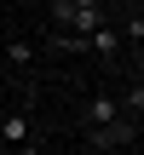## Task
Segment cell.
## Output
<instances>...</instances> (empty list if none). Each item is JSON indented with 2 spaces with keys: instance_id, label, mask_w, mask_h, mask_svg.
I'll return each instance as SVG.
<instances>
[{
  "instance_id": "6",
  "label": "cell",
  "mask_w": 144,
  "mask_h": 155,
  "mask_svg": "<svg viewBox=\"0 0 144 155\" xmlns=\"http://www.w3.org/2000/svg\"><path fill=\"white\" fill-rule=\"evenodd\" d=\"M17 155H40V144H35V138H23V150H17Z\"/></svg>"
},
{
  "instance_id": "7",
  "label": "cell",
  "mask_w": 144,
  "mask_h": 155,
  "mask_svg": "<svg viewBox=\"0 0 144 155\" xmlns=\"http://www.w3.org/2000/svg\"><path fill=\"white\" fill-rule=\"evenodd\" d=\"M133 40H139V46H144V17H133Z\"/></svg>"
},
{
  "instance_id": "5",
  "label": "cell",
  "mask_w": 144,
  "mask_h": 155,
  "mask_svg": "<svg viewBox=\"0 0 144 155\" xmlns=\"http://www.w3.org/2000/svg\"><path fill=\"white\" fill-rule=\"evenodd\" d=\"M6 58H12L17 69H29V63H35V46H23V40H12V46H6Z\"/></svg>"
},
{
  "instance_id": "2",
  "label": "cell",
  "mask_w": 144,
  "mask_h": 155,
  "mask_svg": "<svg viewBox=\"0 0 144 155\" xmlns=\"http://www.w3.org/2000/svg\"><path fill=\"white\" fill-rule=\"evenodd\" d=\"M87 121H92V127H110V121H121V98H92Z\"/></svg>"
},
{
  "instance_id": "8",
  "label": "cell",
  "mask_w": 144,
  "mask_h": 155,
  "mask_svg": "<svg viewBox=\"0 0 144 155\" xmlns=\"http://www.w3.org/2000/svg\"><path fill=\"white\" fill-rule=\"evenodd\" d=\"M69 6H75V12H81V6H98V0H69Z\"/></svg>"
},
{
  "instance_id": "1",
  "label": "cell",
  "mask_w": 144,
  "mask_h": 155,
  "mask_svg": "<svg viewBox=\"0 0 144 155\" xmlns=\"http://www.w3.org/2000/svg\"><path fill=\"white\" fill-rule=\"evenodd\" d=\"M139 132L127 127V121H110V127H92V150H121V144H133Z\"/></svg>"
},
{
  "instance_id": "4",
  "label": "cell",
  "mask_w": 144,
  "mask_h": 155,
  "mask_svg": "<svg viewBox=\"0 0 144 155\" xmlns=\"http://www.w3.org/2000/svg\"><path fill=\"white\" fill-rule=\"evenodd\" d=\"M0 138H6V144H23V138H29V115H6Z\"/></svg>"
},
{
  "instance_id": "9",
  "label": "cell",
  "mask_w": 144,
  "mask_h": 155,
  "mask_svg": "<svg viewBox=\"0 0 144 155\" xmlns=\"http://www.w3.org/2000/svg\"><path fill=\"white\" fill-rule=\"evenodd\" d=\"M133 115H139V132H144V104H139V109H133Z\"/></svg>"
},
{
  "instance_id": "3",
  "label": "cell",
  "mask_w": 144,
  "mask_h": 155,
  "mask_svg": "<svg viewBox=\"0 0 144 155\" xmlns=\"http://www.w3.org/2000/svg\"><path fill=\"white\" fill-rule=\"evenodd\" d=\"M115 46H121V35H115V29H110V23H104V29H92V35H87V52H98V58H110V52H115Z\"/></svg>"
}]
</instances>
